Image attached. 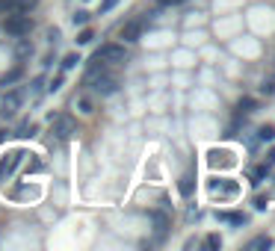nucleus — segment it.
Listing matches in <instances>:
<instances>
[{
  "label": "nucleus",
  "mask_w": 275,
  "mask_h": 251,
  "mask_svg": "<svg viewBox=\"0 0 275 251\" xmlns=\"http://www.w3.org/2000/svg\"><path fill=\"white\" fill-rule=\"evenodd\" d=\"M89 83H92V89H95L98 95H104V98L119 92V80H116L113 74H107V71H104V74H98V77H92Z\"/></svg>",
  "instance_id": "obj_4"
},
{
  "label": "nucleus",
  "mask_w": 275,
  "mask_h": 251,
  "mask_svg": "<svg viewBox=\"0 0 275 251\" xmlns=\"http://www.w3.org/2000/svg\"><path fill=\"white\" fill-rule=\"evenodd\" d=\"M272 163H275V148H272V151H269V154H266V166L272 168Z\"/></svg>",
  "instance_id": "obj_28"
},
{
  "label": "nucleus",
  "mask_w": 275,
  "mask_h": 251,
  "mask_svg": "<svg viewBox=\"0 0 275 251\" xmlns=\"http://www.w3.org/2000/svg\"><path fill=\"white\" fill-rule=\"evenodd\" d=\"M59 86H62V74H56V77H53V80H51V86H48V89H51V92H56Z\"/></svg>",
  "instance_id": "obj_24"
},
{
  "label": "nucleus",
  "mask_w": 275,
  "mask_h": 251,
  "mask_svg": "<svg viewBox=\"0 0 275 251\" xmlns=\"http://www.w3.org/2000/svg\"><path fill=\"white\" fill-rule=\"evenodd\" d=\"M77 62H80V56H77V53H68V56L62 59V68L68 71V68H74V65H77Z\"/></svg>",
  "instance_id": "obj_21"
},
{
  "label": "nucleus",
  "mask_w": 275,
  "mask_h": 251,
  "mask_svg": "<svg viewBox=\"0 0 275 251\" xmlns=\"http://www.w3.org/2000/svg\"><path fill=\"white\" fill-rule=\"evenodd\" d=\"M255 207H258V210H266V198H263V195H258V198H255Z\"/></svg>",
  "instance_id": "obj_26"
},
{
  "label": "nucleus",
  "mask_w": 275,
  "mask_h": 251,
  "mask_svg": "<svg viewBox=\"0 0 275 251\" xmlns=\"http://www.w3.org/2000/svg\"><path fill=\"white\" fill-rule=\"evenodd\" d=\"M204 248H210V251L222 248V236H219V234H210V236L204 239Z\"/></svg>",
  "instance_id": "obj_18"
},
{
  "label": "nucleus",
  "mask_w": 275,
  "mask_h": 251,
  "mask_svg": "<svg viewBox=\"0 0 275 251\" xmlns=\"http://www.w3.org/2000/svg\"><path fill=\"white\" fill-rule=\"evenodd\" d=\"M192 189H195V174H192V171H187V174L181 177V184H178V192L187 198V195H192Z\"/></svg>",
  "instance_id": "obj_10"
},
{
  "label": "nucleus",
  "mask_w": 275,
  "mask_h": 251,
  "mask_svg": "<svg viewBox=\"0 0 275 251\" xmlns=\"http://www.w3.org/2000/svg\"><path fill=\"white\" fill-rule=\"evenodd\" d=\"M48 121H51L53 136H56V139H62V142L77 133V124H74V118L65 116V113H51V116H48Z\"/></svg>",
  "instance_id": "obj_2"
},
{
  "label": "nucleus",
  "mask_w": 275,
  "mask_h": 251,
  "mask_svg": "<svg viewBox=\"0 0 275 251\" xmlns=\"http://www.w3.org/2000/svg\"><path fill=\"white\" fill-rule=\"evenodd\" d=\"M6 136H9V130H0V142H3V139H6Z\"/></svg>",
  "instance_id": "obj_30"
},
{
  "label": "nucleus",
  "mask_w": 275,
  "mask_h": 251,
  "mask_svg": "<svg viewBox=\"0 0 275 251\" xmlns=\"http://www.w3.org/2000/svg\"><path fill=\"white\" fill-rule=\"evenodd\" d=\"M258 139L260 142H275V124H263V127H258Z\"/></svg>",
  "instance_id": "obj_14"
},
{
  "label": "nucleus",
  "mask_w": 275,
  "mask_h": 251,
  "mask_svg": "<svg viewBox=\"0 0 275 251\" xmlns=\"http://www.w3.org/2000/svg\"><path fill=\"white\" fill-rule=\"evenodd\" d=\"M178 3H184V0H160V6H178Z\"/></svg>",
  "instance_id": "obj_29"
},
{
  "label": "nucleus",
  "mask_w": 275,
  "mask_h": 251,
  "mask_svg": "<svg viewBox=\"0 0 275 251\" xmlns=\"http://www.w3.org/2000/svg\"><path fill=\"white\" fill-rule=\"evenodd\" d=\"M272 181H275V177H272ZM272 186H275V184H272Z\"/></svg>",
  "instance_id": "obj_31"
},
{
  "label": "nucleus",
  "mask_w": 275,
  "mask_h": 251,
  "mask_svg": "<svg viewBox=\"0 0 275 251\" xmlns=\"http://www.w3.org/2000/svg\"><path fill=\"white\" fill-rule=\"evenodd\" d=\"M266 174H269V166H266V163H263V166H255V168H252V171H249V177H252V184H260V181H263Z\"/></svg>",
  "instance_id": "obj_16"
},
{
  "label": "nucleus",
  "mask_w": 275,
  "mask_h": 251,
  "mask_svg": "<svg viewBox=\"0 0 275 251\" xmlns=\"http://www.w3.org/2000/svg\"><path fill=\"white\" fill-rule=\"evenodd\" d=\"M21 160H24V151H12V154H6V160L0 163V177H9V174L18 168Z\"/></svg>",
  "instance_id": "obj_7"
},
{
  "label": "nucleus",
  "mask_w": 275,
  "mask_h": 251,
  "mask_svg": "<svg viewBox=\"0 0 275 251\" xmlns=\"http://www.w3.org/2000/svg\"><path fill=\"white\" fill-rule=\"evenodd\" d=\"M92 39H95V33H92V30H80V35H77V45H89Z\"/></svg>",
  "instance_id": "obj_22"
},
{
  "label": "nucleus",
  "mask_w": 275,
  "mask_h": 251,
  "mask_svg": "<svg viewBox=\"0 0 275 251\" xmlns=\"http://www.w3.org/2000/svg\"><path fill=\"white\" fill-rule=\"evenodd\" d=\"M21 103H24V95H21V92H6L3 100H0V116H3V118H15L18 110H21Z\"/></svg>",
  "instance_id": "obj_5"
},
{
  "label": "nucleus",
  "mask_w": 275,
  "mask_h": 251,
  "mask_svg": "<svg viewBox=\"0 0 275 251\" xmlns=\"http://www.w3.org/2000/svg\"><path fill=\"white\" fill-rule=\"evenodd\" d=\"M210 192H222V195H237V192H240V186L234 184V181H213V184H210Z\"/></svg>",
  "instance_id": "obj_8"
},
{
  "label": "nucleus",
  "mask_w": 275,
  "mask_h": 251,
  "mask_svg": "<svg viewBox=\"0 0 275 251\" xmlns=\"http://www.w3.org/2000/svg\"><path fill=\"white\" fill-rule=\"evenodd\" d=\"M142 27H145V21H142V18H133V21H127V24L121 27V39H124V42H139V35H142Z\"/></svg>",
  "instance_id": "obj_6"
},
{
  "label": "nucleus",
  "mask_w": 275,
  "mask_h": 251,
  "mask_svg": "<svg viewBox=\"0 0 275 251\" xmlns=\"http://www.w3.org/2000/svg\"><path fill=\"white\" fill-rule=\"evenodd\" d=\"M3 30H6L9 35H15V39H21V35H30V30H33V18L27 15V12H18V9H12V15L6 18Z\"/></svg>",
  "instance_id": "obj_1"
},
{
  "label": "nucleus",
  "mask_w": 275,
  "mask_h": 251,
  "mask_svg": "<svg viewBox=\"0 0 275 251\" xmlns=\"http://www.w3.org/2000/svg\"><path fill=\"white\" fill-rule=\"evenodd\" d=\"M255 110H258V100H255V98H240V103H237V118L252 116Z\"/></svg>",
  "instance_id": "obj_9"
},
{
  "label": "nucleus",
  "mask_w": 275,
  "mask_h": 251,
  "mask_svg": "<svg viewBox=\"0 0 275 251\" xmlns=\"http://www.w3.org/2000/svg\"><path fill=\"white\" fill-rule=\"evenodd\" d=\"M21 74H24V65H15L9 74H3V80H0V83H3V86H12L15 80H21Z\"/></svg>",
  "instance_id": "obj_15"
},
{
  "label": "nucleus",
  "mask_w": 275,
  "mask_h": 251,
  "mask_svg": "<svg viewBox=\"0 0 275 251\" xmlns=\"http://www.w3.org/2000/svg\"><path fill=\"white\" fill-rule=\"evenodd\" d=\"M246 248H249V251H269V248H272V236H255Z\"/></svg>",
  "instance_id": "obj_11"
},
{
  "label": "nucleus",
  "mask_w": 275,
  "mask_h": 251,
  "mask_svg": "<svg viewBox=\"0 0 275 251\" xmlns=\"http://www.w3.org/2000/svg\"><path fill=\"white\" fill-rule=\"evenodd\" d=\"M86 21H89V12H86V9H77V12H74V27H83Z\"/></svg>",
  "instance_id": "obj_20"
},
{
  "label": "nucleus",
  "mask_w": 275,
  "mask_h": 251,
  "mask_svg": "<svg viewBox=\"0 0 275 251\" xmlns=\"http://www.w3.org/2000/svg\"><path fill=\"white\" fill-rule=\"evenodd\" d=\"M15 9V0H0V12H12Z\"/></svg>",
  "instance_id": "obj_23"
},
{
  "label": "nucleus",
  "mask_w": 275,
  "mask_h": 251,
  "mask_svg": "<svg viewBox=\"0 0 275 251\" xmlns=\"http://www.w3.org/2000/svg\"><path fill=\"white\" fill-rule=\"evenodd\" d=\"M80 110H83V113H92V103H89L86 98H80Z\"/></svg>",
  "instance_id": "obj_27"
},
{
  "label": "nucleus",
  "mask_w": 275,
  "mask_h": 251,
  "mask_svg": "<svg viewBox=\"0 0 275 251\" xmlns=\"http://www.w3.org/2000/svg\"><path fill=\"white\" fill-rule=\"evenodd\" d=\"M116 3H119V0H104V3H101V12H110Z\"/></svg>",
  "instance_id": "obj_25"
},
{
  "label": "nucleus",
  "mask_w": 275,
  "mask_h": 251,
  "mask_svg": "<svg viewBox=\"0 0 275 251\" xmlns=\"http://www.w3.org/2000/svg\"><path fill=\"white\" fill-rule=\"evenodd\" d=\"M151 219H154V231H157V236H163L166 231H169V216H166L163 210H157Z\"/></svg>",
  "instance_id": "obj_12"
},
{
  "label": "nucleus",
  "mask_w": 275,
  "mask_h": 251,
  "mask_svg": "<svg viewBox=\"0 0 275 251\" xmlns=\"http://www.w3.org/2000/svg\"><path fill=\"white\" fill-rule=\"evenodd\" d=\"M95 56L98 59H104L107 65H119V62H127V50H124V45H101V48L95 50Z\"/></svg>",
  "instance_id": "obj_3"
},
{
  "label": "nucleus",
  "mask_w": 275,
  "mask_h": 251,
  "mask_svg": "<svg viewBox=\"0 0 275 251\" xmlns=\"http://www.w3.org/2000/svg\"><path fill=\"white\" fill-rule=\"evenodd\" d=\"M36 3H39V0H15V9L18 12H30Z\"/></svg>",
  "instance_id": "obj_19"
},
{
  "label": "nucleus",
  "mask_w": 275,
  "mask_h": 251,
  "mask_svg": "<svg viewBox=\"0 0 275 251\" xmlns=\"http://www.w3.org/2000/svg\"><path fill=\"white\" fill-rule=\"evenodd\" d=\"M260 92H263L266 98H272V95H275V74H269V77L260 83Z\"/></svg>",
  "instance_id": "obj_17"
},
{
  "label": "nucleus",
  "mask_w": 275,
  "mask_h": 251,
  "mask_svg": "<svg viewBox=\"0 0 275 251\" xmlns=\"http://www.w3.org/2000/svg\"><path fill=\"white\" fill-rule=\"evenodd\" d=\"M216 219H219V222H231V225H246V222H249V219L243 216V213H216Z\"/></svg>",
  "instance_id": "obj_13"
}]
</instances>
